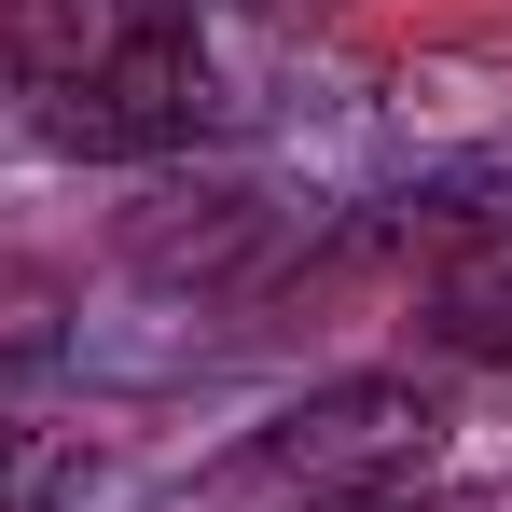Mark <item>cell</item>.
<instances>
[{
    "mask_svg": "<svg viewBox=\"0 0 512 512\" xmlns=\"http://www.w3.org/2000/svg\"><path fill=\"white\" fill-rule=\"evenodd\" d=\"M0 84L28 111V139L84 167H153L222 125L194 0H0Z\"/></svg>",
    "mask_w": 512,
    "mask_h": 512,
    "instance_id": "1",
    "label": "cell"
},
{
    "mask_svg": "<svg viewBox=\"0 0 512 512\" xmlns=\"http://www.w3.org/2000/svg\"><path fill=\"white\" fill-rule=\"evenodd\" d=\"M429 457H443V402L416 374H333V388H305L291 416H263L236 443V485L305 499V512H388Z\"/></svg>",
    "mask_w": 512,
    "mask_h": 512,
    "instance_id": "2",
    "label": "cell"
},
{
    "mask_svg": "<svg viewBox=\"0 0 512 512\" xmlns=\"http://www.w3.org/2000/svg\"><path fill=\"white\" fill-rule=\"evenodd\" d=\"M429 360H512V250L485 263H443L429 277V319H416Z\"/></svg>",
    "mask_w": 512,
    "mask_h": 512,
    "instance_id": "3",
    "label": "cell"
},
{
    "mask_svg": "<svg viewBox=\"0 0 512 512\" xmlns=\"http://www.w3.org/2000/svg\"><path fill=\"white\" fill-rule=\"evenodd\" d=\"M84 457L56 443V429H28V416H0V512H42L56 485H70Z\"/></svg>",
    "mask_w": 512,
    "mask_h": 512,
    "instance_id": "4",
    "label": "cell"
}]
</instances>
